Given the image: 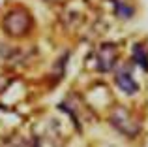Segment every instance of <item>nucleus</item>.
I'll return each instance as SVG.
<instances>
[{
	"mask_svg": "<svg viewBox=\"0 0 148 147\" xmlns=\"http://www.w3.org/2000/svg\"><path fill=\"white\" fill-rule=\"evenodd\" d=\"M116 83H118V87L122 89L126 94L137 92V81L133 79V76H131L126 68H120V70L116 72Z\"/></svg>",
	"mask_w": 148,
	"mask_h": 147,
	"instance_id": "nucleus-3",
	"label": "nucleus"
},
{
	"mask_svg": "<svg viewBox=\"0 0 148 147\" xmlns=\"http://www.w3.org/2000/svg\"><path fill=\"white\" fill-rule=\"evenodd\" d=\"M114 57H116V45L112 44H105L99 47L98 53V62H99V70L101 72H109L114 66Z\"/></svg>",
	"mask_w": 148,
	"mask_h": 147,
	"instance_id": "nucleus-2",
	"label": "nucleus"
},
{
	"mask_svg": "<svg viewBox=\"0 0 148 147\" xmlns=\"http://www.w3.org/2000/svg\"><path fill=\"white\" fill-rule=\"evenodd\" d=\"M143 45H135L133 47V57H135V60H137L139 64H141L143 68H148V60L145 59V53H143Z\"/></svg>",
	"mask_w": 148,
	"mask_h": 147,
	"instance_id": "nucleus-4",
	"label": "nucleus"
},
{
	"mask_svg": "<svg viewBox=\"0 0 148 147\" xmlns=\"http://www.w3.org/2000/svg\"><path fill=\"white\" fill-rule=\"evenodd\" d=\"M4 30H6L10 36H23V34L28 30V25H30V17L26 15V11H21V10H11L10 13L4 17Z\"/></svg>",
	"mask_w": 148,
	"mask_h": 147,
	"instance_id": "nucleus-1",
	"label": "nucleus"
}]
</instances>
